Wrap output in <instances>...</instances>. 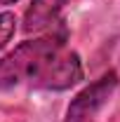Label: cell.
<instances>
[{"label":"cell","mask_w":120,"mask_h":122,"mask_svg":"<svg viewBox=\"0 0 120 122\" xmlns=\"http://www.w3.org/2000/svg\"><path fill=\"white\" fill-rule=\"evenodd\" d=\"M64 47H66V28L52 35L26 40L14 47L5 59H0V92H7L21 82H31L40 73V68Z\"/></svg>","instance_id":"6da1fadb"},{"label":"cell","mask_w":120,"mask_h":122,"mask_svg":"<svg viewBox=\"0 0 120 122\" xmlns=\"http://www.w3.org/2000/svg\"><path fill=\"white\" fill-rule=\"evenodd\" d=\"M120 77L115 71H108L99 80H94L92 85H87L82 92L75 94V99L66 108V117L64 122H92L97 117V113L111 101L113 92L118 89Z\"/></svg>","instance_id":"7a4b0ae2"},{"label":"cell","mask_w":120,"mask_h":122,"mask_svg":"<svg viewBox=\"0 0 120 122\" xmlns=\"http://www.w3.org/2000/svg\"><path fill=\"white\" fill-rule=\"evenodd\" d=\"M82 80V63L75 52H68L66 47L59 49L52 59L40 68V73L31 80L28 85L35 89H52V92H64L71 89Z\"/></svg>","instance_id":"3957f363"},{"label":"cell","mask_w":120,"mask_h":122,"mask_svg":"<svg viewBox=\"0 0 120 122\" xmlns=\"http://www.w3.org/2000/svg\"><path fill=\"white\" fill-rule=\"evenodd\" d=\"M66 5H68V0H33L24 14V30L33 33V30L54 26Z\"/></svg>","instance_id":"277c9868"},{"label":"cell","mask_w":120,"mask_h":122,"mask_svg":"<svg viewBox=\"0 0 120 122\" xmlns=\"http://www.w3.org/2000/svg\"><path fill=\"white\" fill-rule=\"evenodd\" d=\"M16 30V16L12 12H0V49L12 40Z\"/></svg>","instance_id":"5b68a950"},{"label":"cell","mask_w":120,"mask_h":122,"mask_svg":"<svg viewBox=\"0 0 120 122\" xmlns=\"http://www.w3.org/2000/svg\"><path fill=\"white\" fill-rule=\"evenodd\" d=\"M16 0H0V5H14Z\"/></svg>","instance_id":"8992f818"}]
</instances>
